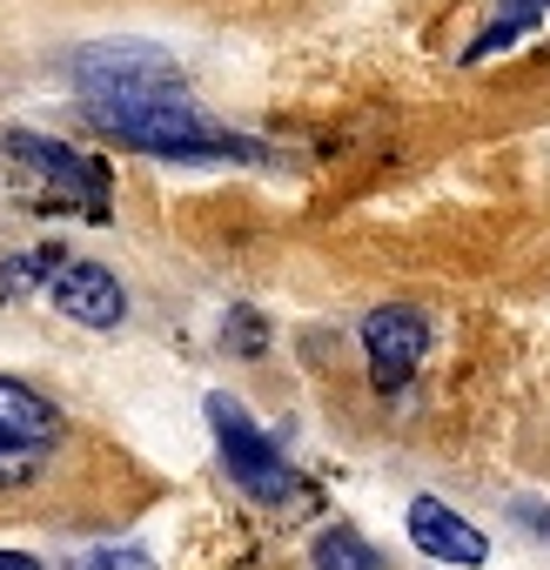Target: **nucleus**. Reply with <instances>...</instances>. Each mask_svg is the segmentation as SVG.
I'll return each mask as SVG.
<instances>
[{
    "label": "nucleus",
    "instance_id": "obj_7",
    "mask_svg": "<svg viewBox=\"0 0 550 570\" xmlns=\"http://www.w3.org/2000/svg\"><path fill=\"white\" fill-rule=\"evenodd\" d=\"M410 543H416L423 557L450 563V570H477V563L490 557V537H483L463 510H450L443 497H416V503H410Z\"/></svg>",
    "mask_w": 550,
    "mask_h": 570
},
{
    "label": "nucleus",
    "instance_id": "obj_10",
    "mask_svg": "<svg viewBox=\"0 0 550 570\" xmlns=\"http://www.w3.org/2000/svg\"><path fill=\"white\" fill-rule=\"evenodd\" d=\"M316 570H383V557L350 530V523H330L316 537Z\"/></svg>",
    "mask_w": 550,
    "mask_h": 570
},
{
    "label": "nucleus",
    "instance_id": "obj_2",
    "mask_svg": "<svg viewBox=\"0 0 550 570\" xmlns=\"http://www.w3.org/2000/svg\"><path fill=\"white\" fill-rule=\"evenodd\" d=\"M208 430H215V450H222V470H228V483L235 490H248L255 503H268V510H283V503H303L310 497V483L296 476V463L275 450V436L235 403V396H208Z\"/></svg>",
    "mask_w": 550,
    "mask_h": 570
},
{
    "label": "nucleus",
    "instance_id": "obj_4",
    "mask_svg": "<svg viewBox=\"0 0 550 570\" xmlns=\"http://www.w3.org/2000/svg\"><path fill=\"white\" fill-rule=\"evenodd\" d=\"M81 101H141V95H188V75L155 41H95L68 61Z\"/></svg>",
    "mask_w": 550,
    "mask_h": 570
},
{
    "label": "nucleus",
    "instance_id": "obj_11",
    "mask_svg": "<svg viewBox=\"0 0 550 570\" xmlns=\"http://www.w3.org/2000/svg\"><path fill=\"white\" fill-rule=\"evenodd\" d=\"M68 570H161L148 550H135V543H101V550H88V557H75Z\"/></svg>",
    "mask_w": 550,
    "mask_h": 570
},
{
    "label": "nucleus",
    "instance_id": "obj_12",
    "mask_svg": "<svg viewBox=\"0 0 550 570\" xmlns=\"http://www.w3.org/2000/svg\"><path fill=\"white\" fill-rule=\"evenodd\" d=\"M61 262H68L61 248H35V255H21V262H8V268H0V282H8V289L21 296V289H28V282H41V275H55Z\"/></svg>",
    "mask_w": 550,
    "mask_h": 570
},
{
    "label": "nucleus",
    "instance_id": "obj_9",
    "mask_svg": "<svg viewBox=\"0 0 550 570\" xmlns=\"http://www.w3.org/2000/svg\"><path fill=\"white\" fill-rule=\"evenodd\" d=\"M543 21H550V0H497V14L477 28V41L463 48V61H490V55L517 48L523 35H537Z\"/></svg>",
    "mask_w": 550,
    "mask_h": 570
},
{
    "label": "nucleus",
    "instance_id": "obj_14",
    "mask_svg": "<svg viewBox=\"0 0 550 570\" xmlns=\"http://www.w3.org/2000/svg\"><path fill=\"white\" fill-rule=\"evenodd\" d=\"M235 350H248V356L262 350V323H255L248 309H242V323H235Z\"/></svg>",
    "mask_w": 550,
    "mask_h": 570
},
{
    "label": "nucleus",
    "instance_id": "obj_13",
    "mask_svg": "<svg viewBox=\"0 0 550 570\" xmlns=\"http://www.w3.org/2000/svg\"><path fill=\"white\" fill-rule=\"evenodd\" d=\"M41 470V456H21V450H0V490H14Z\"/></svg>",
    "mask_w": 550,
    "mask_h": 570
},
{
    "label": "nucleus",
    "instance_id": "obj_8",
    "mask_svg": "<svg viewBox=\"0 0 550 570\" xmlns=\"http://www.w3.org/2000/svg\"><path fill=\"white\" fill-rule=\"evenodd\" d=\"M61 430H68V416H61L41 390H28V383H14V376H0V450L48 456V450L61 443Z\"/></svg>",
    "mask_w": 550,
    "mask_h": 570
},
{
    "label": "nucleus",
    "instance_id": "obj_6",
    "mask_svg": "<svg viewBox=\"0 0 550 570\" xmlns=\"http://www.w3.org/2000/svg\"><path fill=\"white\" fill-rule=\"evenodd\" d=\"M48 303L81 330H121V316H128V289L101 262H61L48 275Z\"/></svg>",
    "mask_w": 550,
    "mask_h": 570
},
{
    "label": "nucleus",
    "instance_id": "obj_3",
    "mask_svg": "<svg viewBox=\"0 0 550 570\" xmlns=\"http://www.w3.org/2000/svg\"><path fill=\"white\" fill-rule=\"evenodd\" d=\"M0 155L35 175V188H28L35 208H75V215H88V222H108V168H101L95 155L61 148V141L28 135V128H14L8 141H0Z\"/></svg>",
    "mask_w": 550,
    "mask_h": 570
},
{
    "label": "nucleus",
    "instance_id": "obj_15",
    "mask_svg": "<svg viewBox=\"0 0 550 570\" xmlns=\"http://www.w3.org/2000/svg\"><path fill=\"white\" fill-rule=\"evenodd\" d=\"M517 517H523L537 537H550V510H537V503H517Z\"/></svg>",
    "mask_w": 550,
    "mask_h": 570
},
{
    "label": "nucleus",
    "instance_id": "obj_1",
    "mask_svg": "<svg viewBox=\"0 0 550 570\" xmlns=\"http://www.w3.org/2000/svg\"><path fill=\"white\" fill-rule=\"evenodd\" d=\"M81 115L121 141V148H141L155 161H235V168H268V141L215 121L195 108V95H141V101H81Z\"/></svg>",
    "mask_w": 550,
    "mask_h": 570
},
{
    "label": "nucleus",
    "instance_id": "obj_16",
    "mask_svg": "<svg viewBox=\"0 0 550 570\" xmlns=\"http://www.w3.org/2000/svg\"><path fill=\"white\" fill-rule=\"evenodd\" d=\"M0 570H41V557H28V550H0Z\"/></svg>",
    "mask_w": 550,
    "mask_h": 570
},
{
    "label": "nucleus",
    "instance_id": "obj_5",
    "mask_svg": "<svg viewBox=\"0 0 550 570\" xmlns=\"http://www.w3.org/2000/svg\"><path fill=\"white\" fill-rule=\"evenodd\" d=\"M423 350H430V316H423V309H410V303H383V309L363 316V356H370V383H376L383 396L410 390Z\"/></svg>",
    "mask_w": 550,
    "mask_h": 570
}]
</instances>
